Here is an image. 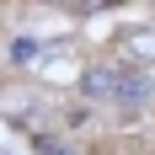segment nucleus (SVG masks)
Here are the masks:
<instances>
[{
	"label": "nucleus",
	"instance_id": "nucleus-1",
	"mask_svg": "<svg viewBox=\"0 0 155 155\" xmlns=\"http://www.w3.org/2000/svg\"><path fill=\"white\" fill-rule=\"evenodd\" d=\"M118 86H123V70H112V64H91V70H80V96H91V102L118 96Z\"/></svg>",
	"mask_w": 155,
	"mask_h": 155
},
{
	"label": "nucleus",
	"instance_id": "nucleus-2",
	"mask_svg": "<svg viewBox=\"0 0 155 155\" xmlns=\"http://www.w3.org/2000/svg\"><path fill=\"white\" fill-rule=\"evenodd\" d=\"M144 102H150V80H139V75H123V86H118V107H123V112H139Z\"/></svg>",
	"mask_w": 155,
	"mask_h": 155
},
{
	"label": "nucleus",
	"instance_id": "nucleus-3",
	"mask_svg": "<svg viewBox=\"0 0 155 155\" xmlns=\"http://www.w3.org/2000/svg\"><path fill=\"white\" fill-rule=\"evenodd\" d=\"M38 54H43V43H38V38H16V43H11V59H16V64H32Z\"/></svg>",
	"mask_w": 155,
	"mask_h": 155
}]
</instances>
